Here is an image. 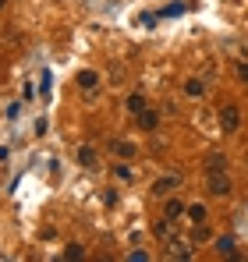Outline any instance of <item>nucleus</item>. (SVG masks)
Here are the masks:
<instances>
[{
	"instance_id": "nucleus-13",
	"label": "nucleus",
	"mask_w": 248,
	"mask_h": 262,
	"mask_svg": "<svg viewBox=\"0 0 248 262\" xmlns=\"http://www.w3.org/2000/svg\"><path fill=\"white\" fill-rule=\"evenodd\" d=\"M184 209H188V206H184L181 199H167V216H170V220L184 216Z\"/></svg>"
},
{
	"instance_id": "nucleus-9",
	"label": "nucleus",
	"mask_w": 248,
	"mask_h": 262,
	"mask_svg": "<svg viewBox=\"0 0 248 262\" xmlns=\"http://www.w3.org/2000/svg\"><path fill=\"white\" fill-rule=\"evenodd\" d=\"M216 252H220L223 259H238V248H234V237H220V241H216Z\"/></svg>"
},
{
	"instance_id": "nucleus-14",
	"label": "nucleus",
	"mask_w": 248,
	"mask_h": 262,
	"mask_svg": "<svg viewBox=\"0 0 248 262\" xmlns=\"http://www.w3.org/2000/svg\"><path fill=\"white\" fill-rule=\"evenodd\" d=\"M184 216H192V223H202V220H206V206H202V202H195V206H188V209H184Z\"/></svg>"
},
{
	"instance_id": "nucleus-19",
	"label": "nucleus",
	"mask_w": 248,
	"mask_h": 262,
	"mask_svg": "<svg viewBox=\"0 0 248 262\" xmlns=\"http://www.w3.org/2000/svg\"><path fill=\"white\" fill-rule=\"evenodd\" d=\"M238 78L248 85V60H241V64H238Z\"/></svg>"
},
{
	"instance_id": "nucleus-4",
	"label": "nucleus",
	"mask_w": 248,
	"mask_h": 262,
	"mask_svg": "<svg viewBox=\"0 0 248 262\" xmlns=\"http://www.w3.org/2000/svg\"><path fill=\"white\" fill-rule=\"evenodd\" d=\"M167 259H192V245L181 241V237H170L167 241Z\"/></svg>"
},
{
	"instance_id": "nucleus-11",
	"label": "nucleus",
	"mask_w": 248,
	"mask_h": 262,
	"mask_svg": "<svg viewBox=\"0 0 248 262\" xmlns=\"http://www.w3.org/2000/svg\"><path fill=\"white\" fill-rule=\"evenodd\" d=\"M78 85H82L85 92H89V89H96V85H99V75L85 68V71H78Z\"/></svg>"
},
{
	"instance_id": "nucleus-12",
	"label": "nucleus",
	"mask_w": 248,
	"mask_h": 262,
	"mask_svg": "<svg viewBox=\"0 0 248 262\" xmlns=\"http://www.w3.org/2000/svg\"><path fill=\"white\" fill-rule=\"evenodd\" d=\"M156 121H160V114H156V110H149V106H146V110L138 114V124H142L146 131H153V128H156Z\"/></svg>"
},
{
	"instance_id": "nucleus-10",
	"label": "nucleus",
	"mask_w": 248,
	"mask_h": 262,
	"mask_svg": "<svg viewBox=\"0 0 248 262\" xmlns=\"http://www.w3.org/2000/svg\"><path fill=\"white\" fill-rule=\"evenodd\" d=\"M110 149H114L121 160H131V156H135V145H131V142H121V138H114V142H110Z\"/></svg>"
},
{
	"instance_id": "nucleus-1",
	"label": "nucleus",
	"mask_w": 248,
	"mask_h": 262,
	"mask_svg": "<svg viewBox=\"0 0 248 262\" xmlns=\"http://www.w3.org/2000/svg\"><path fill=\"white\" fill-rule=\"evenodd\" d=\"M206 188L209 195H231V177H227V170H216V174H206Z\"/></svg>"
},
{
	"instance_id": "nucleus-6",
	"label": "nucleus",
	"mask_w": 248,
	"mask_h": 262,
	"mask_svg": "<svg viewBox=\"0 0 248 262\" xmlns=\"http://www.w3.org/2000/svg\"><path fill=\"white\" fill-rule=\"evenodd\" d=\"M174 227H177V220H160V223H156V227H153V234H156V237H160V241H170V237H174Z\"/></svg>"
},
{
	"instance_id": "nucleus-15",
	"label": "nucleus",
	"mask_w": 248,
	"mask_h": 262,
	"mask_svg": "<svg viewBox=\"0 0 248 262\" xmlns=\"http://www.w3.org/2000/svg\"><path fill=\"white\" fill-rule=\"evenodd\" d=\"M82 255H85L82 245H68V252H64V259H82Z\"/></svg>"
},
{
	"instance_id": "nucleus-17",
	"label": "nucleus",
	"mask_w": 248,
	"mask_h": 262,
	"mask_svg": "<svg viewBox=\"0 0 248 262\" xmlns=\"http://www.w3.org/2000/svg\"><path fill=\"white\" fill-rule=\"evenodd\" d=\"M114 174L121 177V181H131V167H124V163H117V167H114Z\"/></svg>"
},
{
	"instance_id": "nucleus-7",
	"label": "nucleus",
	"mask_w": 248,
	"mask_h": 262,
	"mask_svg": "<svg viewBox=\"0 0 248 262\" xmlns=\"http://www.w3.org/2000/svg\"><path fill=\"white\" fill-rule=\"evenodd\" d=\"M216 170H227V156H223V152L206 156V174H216Z\"/></svg>"
},
{
	"instance_id": "nucleus-2",
	"label": "nucleus",
	"mask_w": 248,
	"mask_h": 262,
	"mask_svg": "<svg viewBox=\"0 0 248 262\" xmlns=\"http://www.w3.org/2000/svg\"><path fill=\"white\" fill-rule=\"evenodd\" d=\"M220 124H223V131H231V135L241 128V114H238L234 103H223V106H220Z\"/></svg>"
},
{
	"instance_id": "nucleus-20",
	"label": "nucleus",
	"mask_w": 248,
	"mask_h": 262,
	"mask_svg": "<svg viewBox=\"0 0 248 262\" xmlns=\"http://www.w3.org/2000/svg\"><path fill=\"white\" fill-rule=\"evenodd\" d=\"M4 4H7V0H0V7H4Z\"/></svg>"
},
{
	"instance_id": "nucleus-16",
	"label": "nucleus",
	"mask_w": 248,
	"mask_h": 262,
	"mask_svg": "<svg viewBox=\"0 0 248 262\" xmlns=\"http://www.w3.org/2000/svg\"><path fill=\"white\" fill-rule=\"evenodd\" d=\"M184 89H188V96H202V82H199V78H192Z\"/></svg>"
},
{
	"instance_id": "nucleus-18",
	"label": "nucleus",
	"mask_w": 248,
	"mask_h": 262,
	"mask_svg": "<svg viewBox=\"0 0 248 262\" xmlns=\"http://www.w3.org/2000/svg\"><path fill=\"white\" fill-rule=\"evenodd\" d=\"M209 237V230H206V220L202 223H195V241H206Z\"/></svg>"
},
{
	"instance_id": "nucleus-8",
	"label": "nucleus",
	"mask_w": 248,
	"mask_h": 262,
	"mask_svg": "<svg viewBox=\"0 0 248 262\" xmlns=\"http://www.w3.org/2000/svg\"><path fill=\"white\" fill-rule=\"evenodd\" d=\"M124 106H128V114H135V117H138V114L146 110V96H138V92H131V96L124 99Z\"/></svg>"
},
{
	"instance_id": "nucleus-5",
	"label": "nucleus",
	"mask_w": 248,
	"mask_h": 262,
	"mask_svg": "<svg viewBox=\"0 0 248 262\" xmlns=\"http://www.w3.org/2000/svg\"><path fill=\"white\" fill-rule=\"evenodd\" d=\"M78 163H82V167H89V170L99 163V152H96V145H82V149H78Z\"/></svg>"
},
{
	"instance_id": "nucleus-3",
	"label": "nucleus",
	"mask_w": 248,
	"mask_h": 262,
	"mask_svg": "<svg viewBox=\"0 0 248 262\" xmlns=\"http://www.w3.org/2000/svg\"><path fill=\"white\" fill-rule=\"evenodd\" d=\"M181 188V174H167V177H160V181H153V195L156 199H167L170 191H177Z\"/></svg>"
}]
</instances>
